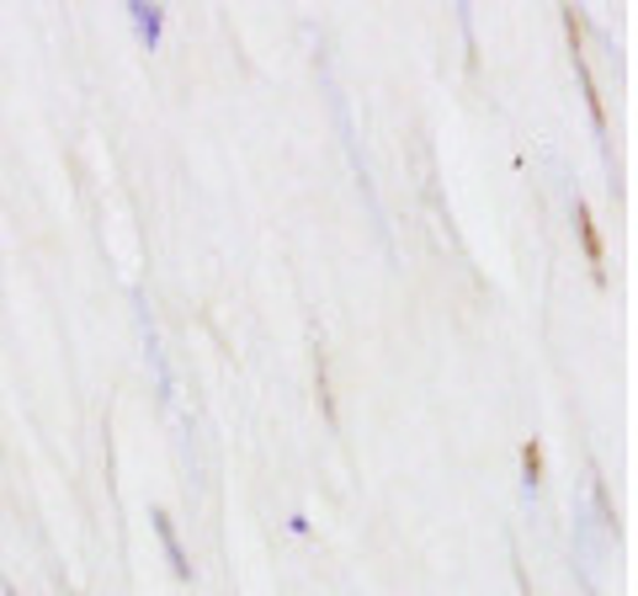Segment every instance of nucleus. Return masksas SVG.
I'll use <instances>...</instances> for the list:
<instances>
[{"label":"nucleus","mask_w":638,"mask_h":596,"mask_svg":"<svg viewBox=\"0 0 638 596\" xmlns=\"http://www.w3.org/2000/svg\"><path fill=\"white\" fill-rule=\"evenodd\" d=\"M575 224H580V235H586V256L601 261V239H596V224H591V213H586V208H575Z\"/></svg>","instance_id":"3"},{"label":"nucleus","mask_w":638,"mask_h":596,"mask_svg":"<svg viewBox=\"0 0 638 596\" xmlns=\"http://www.w3.org/2000/svg\"><path fill=\"white\" fill-rule=\"evenodd\" d=\"M155 527H160V544H165L170 564H176V575H187V554H181V544H176V527H170V517H165V512H155Z\"/></svg>","instance_id":"1"},{"label":"nucleus","mask_w":638,"mask_h":596,"mask_svg":"<svg viewBox=\"0 0 638 596\" xmlns=\"http://www.w3.org/2000/svg\"><path fill=\"white\" fill-rule=\"evenodd\" d=\"M537 469H543V453H537V447H527V484L537 479Z\"/></svg>","instance_id":"4"},{"label":"nucleus","mask_w":638,"mask_h":596,"mask_svg":"<svg viewBox=\"0 0 638 596\" xmlns=\"http://www.w3.org/2000/svg\"><path fill=\"white\" fill-rule=\"evenodd\" d=\"M133 27H139V38L155 48V43H160V11H155V5H133Z\"/></svg>","instance_id":"2"}]
</instances>
